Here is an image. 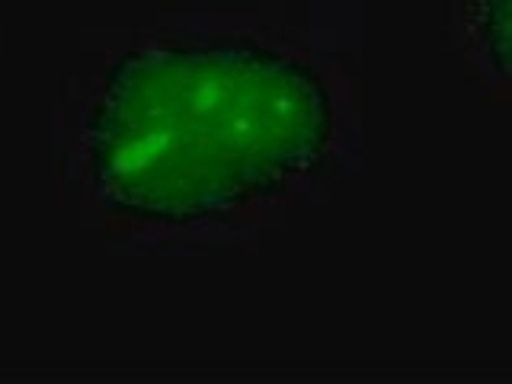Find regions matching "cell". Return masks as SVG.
Masks as SVG:
<instances>
[{
	"instance_id": "2",
	"label": "cell",
	"mask_w": 512,
	"mask_h": 384,
	"mask_svg": "<svg viewBox=\"0 0 512 384\" xmlns=\"http://www.w3.org/2000/svg\"><path fill=\"white\" fill-rule=\"evenodd\" d=\"M464 20L480 58L512 87V0H464Z\"/></svg>"
},
{
	"instance_id": "1",
	"label": "cell",
	"mask_w": 512,
	"mask_h": 384,
	"mask_svg": "<svg viewBox=\"0 0 512 384\" xmlns=\"http://www.w3.org/2000/svg\"><path fill=\"white\" fill-rule=\"evenodd\" d=\"M336 109L308 61L260 42L122 55L87 122V164L119 218L196 228L279 196L327 157Z\"/></svg>"
}]
</instances>
